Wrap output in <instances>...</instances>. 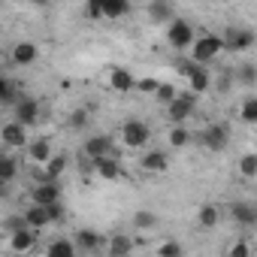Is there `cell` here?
<instances>
[{
  "mask_svg": "<svg viewBox=\"0 0 257 257\" xmlns=\"http://www.w3.org/2000/svg\"><path fill=\"white\" fill-rule=\"evenodd\" d=\"M239 118H242L245 124H254V121H257V97H248V100L242 103V109H239Z\"/></svg>",
  "mask_w": 257,
  "mask_h": 257,
  "instance_id": "83f0119b",
  "label": "cell"
},
{
  "mask_svg": "<svg viewBox=\"0 0 257 257\" xmlns=\"http://www.w3.org/2000/svg\"><path fill=\"white\" fill-rule=\"evenodd\" d=\"M16 176H19V161L16 158H4L0 161V182L10 185V182H16Z\"/></svg>",
  "mask_w": 257,
  "mask_h": 257,
  "instance_id": "cb8c5ba5",
  "label": "cell"
},
{
  "mask_svg": "<svg viewBox=\"0 0 257 257\" xmlns=\"http://www.w3.org/2000/svg\"><path fill=\"white\" fill-rule=\"evenodd\" d=\"M91 167L103 176V179H118L121 176V167H118V161L109 155V158H100V161H91Z\"/></svg>",
  "mask_w": 257,
  "mask_h": 257,
  "instance_id": "ac0fdd59",
  "label": "cell"
},
{
  "mask_svg": "<svg viewBox=\"0 0 257 257\" xmlns=\"http://www.w3.org/2000/svg\"><path fill=\"white\" fill-rule=\"evenodd\" d=\"M221 43H224V49H230V52H245V49L254 46V34L245 31V28H230Z\"/></svg>",
  "mask_w": 257,
  "mask_h": 257,
  "instance_id": "ba28073f",
  "label": "cell"
},
{
  "mask_svg": "<svg viewBox=\"0 0 257 257\" xmlns=\"http://www.w3.org/2000/svg\"><path fill=\"white\" fill-rule=\"evenodd\" d=\"M149 16L155 22H173V7L170 4H152L149 7Z\"/></svg>",
  "mask_w": 257,
  "mask_h": 257,
  "instance_id": "4316f807",
  "label": "cell"
},
{
  "mask_svg": "<svg viewBox=\"0 0 257 257\" xmlns=\"http://www.w3.org/2000/svg\"><path fill=\"white\" fill-rule=\"evenodd\" d=\"M194 52V64H209L221 49H224V43H221V37H215V34H206V37H200V40H194V46H191Z\"/></svg>",
  "mask_w": 257,
  "mask_h": 257,
  "instance_id": "7a4b0ae2",
  "label": "cell"
},
{
  "mask_svg": "<svg viewBox=\"0 0 257 257\" xmlns=\"http://www.w3.org/2000/svg\"><path fill=\"white\" fill-rule=\"evenodd\" d=\"M34 245H37V233L28 230V227L10 236V248H13L16 254H28V251H34Z\"/></svg>",
  "mask_w": 257,
  "mask_h": 257,
  "instance_id": "7c38bea8",
  "label": "cell"
},
{
  "mask_svg": "<svg viewBox=\"0 0 257 257\" xmlns=\"http://www.w3.org/2000/svg\"><path fill=\"white\" fill-rule=\"evenodd\" d=\"M4 197H7V185H4V182H0V200H4Z\"/></svg>",
  "mask_w": 257,
  "mask_h": 257,
  "instance_id": "60d3db41",
  "label": "cell"
},
{
  "mask_svg": "<svg viewBox=\"0 0 257 257\" xmlns=\"http://www.w3.org/2000/svg\"><path fill=\"white\" fill-rule=\"evenodd\" d=\"M28 152H31V161L34 164H49V158H52V146H49V140H37V143H31L28 146Z\"/></svg>",
  "mask_w": 257,
  "mask_h": 257,
  "instance_id": "44dd1931",
  "label": "cell"
},
{
  "mask_svg": "<svg viewBox=\"0 0 257 257\" xmlns=\"http://www.w3.org/2000/svg\"><path fill=\"white\" fill-rule=\"evenodd\" d=\"M230 215H233V221H239V224H254V221H257V209H254L251 203H233V206H230Z\"/></svg>",
  "mask_w": 257,
  "mask_h": 257,
  "instance_id": "d6986e66",
  "label": "cell"
},
{
  "mask_svg": "<svg viewBox=\"0 0 257 257\" xmlns=\"http://www.w3.org/2000/svg\"><path fill=\"white\" fill-rule=\"evenodd\" d=\"M37 46L34 43H16V49H13V61L19 64V67H28V64H34L37 61Z\"/></svg>",
  "mask_w": 257,
  "mask_h": 257,
  "instance_id": "9a60e30c",
  "label": "cell"
},
{
  "mask_svg": "<svg viewBox=\"0 0 257 257\" xmlns=\"http://www.w3.org/2000/svg\"><path fill=\"white\" fill-rule=\"evenodd\" d=\"M176 97H179V91H176V85H170V82H161V85H158V91H155V100H158V103H164V106H170Z\"/></svg>",
  "mask_w": 257,
  "mask_h": 257,
  "instance_id": "484cf974",
  "label": "cell"
},
{
  "mask_svg": "<svg viewBox=\"0 0 257 257\" xmlns=\"http://www.w3.org/2000/svg\"><path fill=\"white\" fill-rule=\"evenodd\" d=\"M188 82H191V91H188V94H194V97H197V94L209 91V85H212V76H209V70H206V67H200L197 73H191V76H188Z\"/></svg>",
  "mask_w": 257,
  "mask_h": 257,
  "instance_id": "e0dca14e",
  "label": "cell"
},
{
  "mask_svg": "<svg viewBox=\"0 0 257 257\" xmlns=\"http://www.w3.org/2000/svg\"><path fill=\"white\" fill-rule=\"evenodd\" d=\"M0 140L10 149H22V146H28V127H22L19 121H7L0 127Z\"/></svg>",
  "mask_w": 257,
  "mask_h": 257,
  "instance_id": "52a82bcc",
  "label": "cell"
},
{
  "mask_svg": "<svg viewBox=\"0 0 257 257\" xmlns=\"http://www.w3.org/2000/svg\"><path fill=\"white\" fill-rule=\"evenodd\" d=\"M167 167H170V161H167L164 152H149V155L143 158V170H146V173H164Z\"/></svg>",
  "mask_w": 257,
  "mask_h": 257,
  "instance_id": "7402d4cb",
  "label": "cell"
},
{
  "mask_svg": "<svg viewBox=\"0 0 257 257\" xmlns=\"http://www.w3.org/2000/svg\"><path fill=\"white\" fill-rule=\"evenodd\" d=\"M158 254H161V257H185V248H182L176 239H167V242H161Z\"/></svg>",
  "mask_w": 257,
  "mask_h": 257,
  "instance_id": "f546056e",
  "label": "cell"
},
{
  "mask_svg": "<svg viewBox=\"0 0 257 257\" xmlns=\"http://www.w3.org/2000/svg\"><path fill=\"white\" fill-rule=\"evenodd\" d=\"M121 140H124L127 149H143V146H149L152 131H149V124H146V121L131 118V121L124 124V131H121Z\"/></svg>",
  "mask_w": 257,
  "mask_h": 257,
  "instance_id": "6da1fadb",
  "label": "cell"
},
{
  "mask_svg": "<svg viewBox=\"0 0 257 257\" xmlns=\"http://www.w3.org/2000/svg\"><path fill=\"white\" fill-rule=\"evenodd\" d=\"M131 251H134V239L131 236L118 233V236L109 239V257H131Z\"/></svg>",
  "mask_w": 257,
  "mask_h": 257,
  "instance_id": "5bb4252c",
  "label": "cell"
},
{
  "mask_svg": "<svg viewBox=\"0 0 257 257\" xmlns=\"http://www.w3.org/2000/svg\"><path fill=\"white\" fill-rule=\"evenodd\" d=\"M197 218H200V227H215V224L221 221V212H218L215 206H203Z\"/></svg>",
  "mask_w": 257,
  "mask_h": 257,
  "instance_id": "f1b7e54d",
  "label": "cell"
},
{
  "mask_svg": "<svg viewBox=\"0 0 257 257\" xmlns=\"http://www.w3.org/2000/svg\"><path fill=\"white\" fill-rule=\"evenodd\" d=\"M109 85H112V91H118V94H127V91H134L137 79H134V73H127L124 67H115V70L109 73Z\"/></svg>",
  "mask_w": 257,
  "mask_h": 257,
  "instance_id": "8fae6325",
  "label": "cell"
},
{
  "mask_svg": "<svg viewBox=\"0 0 257 257\" xmlns=\"http://www.w3.org/2000/svg\"><path fill=\"white\" fill-rule=\"evenodd\" d=\"M22 218H25V227H28V230H37V227H46V224H49V212H46L43 206H31Z\"/></svg>",
  "mask_w": 257,
  "mask_h": 257,
  "instance_id": "ffe728a7",
  "label": "cell"
},
{
  "mask_svg": "<svg viewBox=\"0 0 257 257\" xmlns=\"http://www.w3.org/2000/svg\"><path fill=\"white\" fill-rule=\"evenodd\" d=\"M191 143V134L185 131V127H173V131H170V146L173 149H185Z\"/></svg>",
  "mask_w": 257,
  "mask_h": 257,
  "instance_id": "4dcf8cb0",
  "label": "cell"
},
{
  "mask_svg": "<svg viewBox=\"0 0 257 257\" xmlns=\"http://www.w3.org/2000/svg\"><path fill=\"white\" fill-rule=\"evenodd\" d=\"M112 155V140L109 137H88L85 140V158L88 161H100Z\"/></svg>",
  "mask_w": 257,
  "mask_h": 257,
  "instance_id": "9c48e42d",
  "label": "cell"
},
{
  "mask_svg": "<svg viewBox=\"0 0 257 257\" xmlns=\"http://www.w3.org/2000/svg\"><path fill=\"white\" fill-rule=\"evenodd\" d=\"M64 170H67V158H64V155H58V158H49V164H46V173H43V176H46V182H55Z\"/></svg>",
  "mask_w": 257,
  "mask_h": 257,
  "instance_id": "d4e9b609",
  "label": "cell"
},
{
  "mask_svg": "<svg viewBox=\"0 0 257 257\" xmlns=\"http://www.w3.org/2000/svg\"><path fill=\"white\" fill-rule=\"evenodd\" d=\"M13 121H19L22 127L37 124V121H40V100H34V97L16 100V118H13Z\"/></svg>",
  "mask_w": 257,
  "mask_h": 257,
  "instance_id": "8992f818",
  "label": "cell"
},
{
  "mask_svg": "<svg viewBox=\"0 0 257 257\" xmlns=\"http://www.w3.org/2000/svg\"><path fill=\"white\" fill-rule=\"evenodd\" d=\"M239 170H242L245 179H254V176H257V155H245V158L239 161Z\"/></svg>",
  "mask_w": 257,
  "mask_h": 257,
  "instance_id": "1f68e13d",
  "label": "cell"
},
{
  "mask_svg": "<svg viewBox=\"0 0 257 257\" xmlns=\"http://www.w3.org/2000/svg\"><path fill=\"white\" fill-rule=\"evenodd\" d=\"M194 109H197V97H194V94H179V97L167 106V118L173 121V127H182L185 118H191Z\"/></svg>",
  "mask_w": 257,
  "mask_h": 257,
  "instance_id": "3957f363",
  "label": "cell"
},
{
  "mask_svg": "<svg viewBox=\"0 0 257 257\" xmlns=\"http://www.w3.org/2000/svg\"><path fill=\"white\" fill-rule=\"evenodd\" d=\"M0 103H16V85L0 79Z\"/></svg>",
  "mask_w": 257,
  "mask_h": 257,
  "instance_id": "836d02e7",
  "label": "cell"
},
{
  "mask_svg": "<svg viewBox=\"0 0 257 257\" xmlns=\"http://www.w3.org/2000/svg\"><path fill=\"white\" fill-rule=\"evenodd\" d=\"M61 200V191H58V185L55 182H43V185H37L34 188V206H52V203H58Z\"/></svg>",
  "mask_w": 257,
  "mask_h": 257,
  "instance_id": "30bf717a",
  "label": "cell"
},
{
  "mask_svg": "<svg viewBox=\"0 0 257 257\" xmlns=\"http://www.w3.org/2000/svg\"><path fill=\"white\" fill-rule=\"evenodd\" d=\"M158 85H161L158 79H140V82L134 85V91H143V94H155V91H158Z\"/></svg>",
  "mask_w": 257,
  "mask_h": 257,
  "instance_id": "e575fe53",
  "label": "cell"
},
{
  "mask_svg": "<svg viewBox=\"0 0 257 257\" xmlns=\"http://www.w3.org/2000/svg\"><path fill=\"white\" fill-rule=\"evenodd\" d=\"M103 236L100 233H94V230H79L76 233V239H73V245L76 248H82V251H97V248H103Z\"/></svg>",
  "mask_w": 257,
  "mask_h": 257,
  "instance_id": "4fadbf2b",
  "label": "cell"
},
{
  "mask_svg": "<svg viewBox=\"0 0 257 257\" xmlns=\"http://www.w3.org/2000/svg\"><path fill=\"white\" fill-rule=\"evenodd\" d=\"M227 257H251V245H248V239L233 242V245H230V251H227Z\"/></svg>",
  "mask_w": 257,
  "mask_h": 257,
  "instance_id": "d6a6232c",
  "label": "cell"
},
{
  "mask_svg": "<svg viewBox=\"0 0 257 257\" xmlns=\"http://www.w3.org/2000/svg\"><path fill=\"white\" fill-rule=\"evenodd\" d=\"M230 143V127L227 124H209L203 131V146L212 149V152H224Z\"/></svg>",
  "mask_w": 257,
  "mask_h": 257,
  "instance_id": "5b68a950",
  "label": "cell"
},
{
  "mask_svg": "<svg viewBox=\"0 0 257 257\" xmlns=\"http://www.w3.org/2000/svg\"><path fill=\"white\" fill-rule=\"evenodd\" d=\"M46 212H49V224H52V221H64V203H61V200L52 203V206H46Z\"/></svg>",
  "mask_w": 257,
  "mask_h": 257,
  "instance_id": "d590c367",
  "label": "cell"
},
{
  "mask_svg": "<svg viewBox=\"0 0 257 257\" xmlns=\"http://www.w3.org/2000/svg\"><path fill=\"white\" fill-rule=\"evenodd\" d=\"M85 16H88V19H103V10H100V0H91V4L85 7Z\"/></svg>",
  "mask_w": 257,
  "mask_h": 257,
  "instance_id": "74e56055",
  "label": "cell"
},
{
  "mask_svg": "<svg viewBox=\"0 0 257 257\" xmlns=\"http://www.w3.org/2000/svg\"><path fill=\"white\" fill-rule=\"evenodd\" d=\"M100 10H103V19H121L131 13V4L127 0H100Z\"/></svg>",
  "mask_w": 257,
  "mask_h": 257,
  "instance_id": "2e32d148",
  "label": "cell"
},
{
  "mask_svg": "<svg viewBox=\"0 0 257 257\" xmlns=\"http://www.w3.org/2000/svg\"><path fill=\"white\" fill-rule=\"evenodd\" d=\"M4 158H7V155H0V161H4Z\"/></svg>",
  "mask_w": 257,
  "mask_h": 257,
  "instance_id": "b9f144b4",
  "label": "cell"
},
{
  "mask_svg": "<svg viewBox=\"0 0 257 257\" xmlns=\"http://www.w3.org/2000/svg\"><path fill=\"white\" fill-rule=\"evenodd\" d=\"M239 79H242L245 85H251V82H254V67H251V64H245V67L239 70Z\"/></svg>",
  "mask_w": 257,
  "mask_h": 257,
  "instance_id": "ab89813d",
  "label": "cell"
},
{
  "mask_svg": "<svg viewBox=\"0 0 257 257\" xmlns=\"http://www.w3.org/2000/svg\"><path fill=\"white\" fill-rule=\"evenodd\" d=\"M134 224L137 227H155V215L152 212H137L134 215Z\"/></svg>",
  "mask_w": 257,
  "mask_h": 257,
  "instance_id": "8d00e7d4",
  "label": "cell"
},
{
  "mask_svg": "<svg viewBox=\"0 0 257 257\" xmlns=\"http://www.w3.org/2000/svg\"><path fill=\"white\" fill-rule=\"evenodd\" d=\"M85 121H88V109H79V112H73V118H70L73 127H85Z\"/></svg>",
  "mask_w": 257,
  "mask_h": 257,
  "instance_id": "f35d334b",
  "label": "cell"
},
{
  "mask_svg": "<svg viewBox=\"0 0 257 257\" xmlns=\"http://www.w3.org/2000/svg\"><path fill=\"white\" fill-rule=\"evenodd\" d=\"M167 43L173 49H191L194 46V28L182 19H173L170 28H167Z\"/></svg>",
  "mask_w": 257,
  "mask_h": 257,
  "instance_id": "277c9868",
  "label": "cell"
},
{
  "mask_svg": "<svg viewBox=\"0 0 257 257\" xmlns=\"http://www.w3.org/2000/svg\"><path fill=\"white\" fill-rule=\"evenodd\" d=\"M46 257H76V245L73 239H55L46 251Z\"/></svg>",
  "mask_w": 257,
  "mask_h": 257,
  "instance_id": "603a6c76",
  "label": "cell"
}]
</instances>
